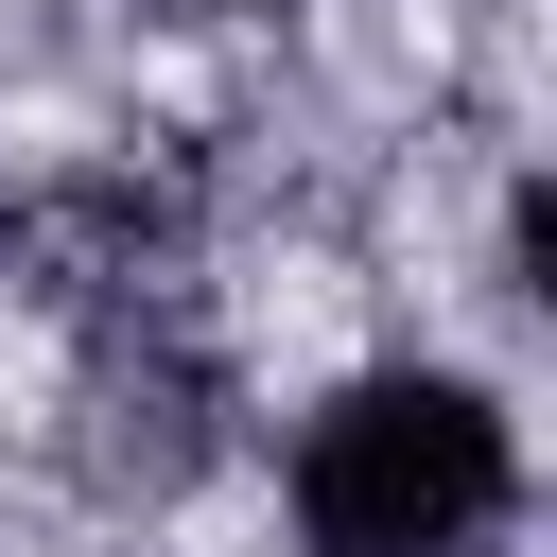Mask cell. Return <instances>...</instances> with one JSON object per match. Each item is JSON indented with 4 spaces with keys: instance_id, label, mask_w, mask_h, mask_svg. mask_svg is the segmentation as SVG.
Listing matches in <instances>:
<instances>
[{
    "instance_id": "6da1fadb",
    "label": "cell",
    "mask_w": 557,
    "mask_h": 557,
    "mask_svg": "<svg viewBox=\"0 0 557 557\" xmlns=\"http://www.w3.org/2000/svg\"><path fill=\"white\" fill-rule=\"evenodd\" d=\"M278 487L313 557H487L522 522V418L470 366H366L296 418Z\"/></svg>"
},
{
    "instance_id": "7a4b0ae2",
    "label": "cell",
    "mask_w": 557,
    "mask_h": 557,
    "mask_svg": "<svg viewBox=\"0 0 557 557\" xmlns=\"http://www.w3.org/2000/svg\"><path fill=\"white\" fill-rule=\"evenodd\" d=\"M209 400H226V383H209L191 348H104V383H87V470L139 487V505L191 487V470H209Z\"/></svg>"
},
{
    "instance_id": "3957f363",
    "label": "cell",
    "mask_w": 557,
    "mask_h": 557,
    "mask_svg": "<svg viewBox=\"0 0 557 557\" xmlns=\"http://www.w3.org/2000/svg\"><path fill=\"white\" fill-rule=\"evenodd\" d=\"M209 17H278V0H209Z\"/></svg>"
}]
</instances>
